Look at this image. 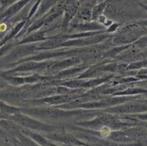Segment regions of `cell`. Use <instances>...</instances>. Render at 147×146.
<instances>
[{
  "instance_id": "6da1fadb",
  "label": "cell",
  "mask_w": 147,
  "mask_h": 146,
  "mask_svg": "<svg viewBox=\"0 0 147 146\" xmlns=\"http://www.w3.org/2000/svg\"><path fill=\"white\" fill-rule=\"evenodd\" d=\"M147 106H144V105L141 104H136V103H129L125 104L123 106H117L116 108L113 109L114 112H140L146 110Z\"/></svg>"
},
{
  "instance_id": "3957f363",
  "label": "cell",
  "mask_w": 147,
  "mask_h": 146,
  "mask_svg": "<svg viewBox=\"0 0 147 146\" xmlns=\"http://www.w3.org/2000/svg\"><path fill=\"white\" fill-rule=\"evenodd\" d=\"M110 133H111V130L107 126H103L101 129L100 135L102 137H107V136H109Z\"/></svg>"
},
{
  "instance_id": "5b68a950",
  "label": "cell",
  "mask_w": 147,
  "mask_h": 146,
  "mask_svg": "<svg viewBox=\"0 0 147 146\" xmlns=\"http://www.w3.org/2000/svg\"><path fill=\"white\" fill-rule=\"evenodd\" d=\"M0 5H1V3H0Z\"/></svg>"
},
{
  "instance_id": "277c9868",
  "label": "cell",
  "mask_w": 147,
  "mask_h": 146,
  "mask_svg": "<svg viewBox=\"0 0 147 146\" xmlns=\"http://www.w3.org/2000/svg\"><path fill=\"white\" fill-rule=\"evenodd\" d=\"M139 24H141L143 26H147V21H142V22H140Z\"/></svg>"
},
{
  "instance_id": "7a4b0ae2",
  "label": "cell",
  "mask_w": 147,
  "mask_h": 146,
  "mask_svg": "<svg viewBox=\"0 0 147 146\" xmlns=\"http://www.w3.org/2000/svg\"><path fill=\"white\" fill-rule=\"evenodd\" d=\"M140 30H134L133 28H127V31L122 32L121 34V37L119 36V40L121 39V42H128L131 40H136V38L139 36Z\"/></svg>"
}]
</instances>
